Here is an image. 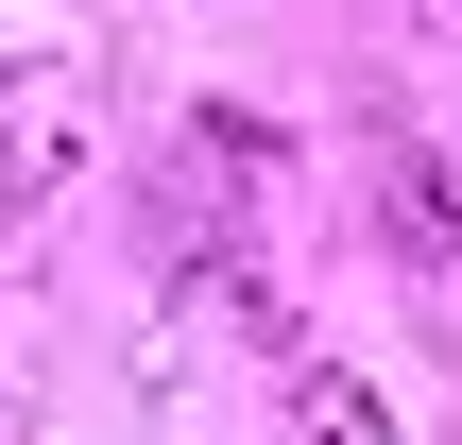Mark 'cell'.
Returning <instances> with one entry per match:
<instances>
[{"label":"cell","instance_id":"obj_1","mask_svg":"<svg viewBox=\"0 0 462 445\" xmlns=\"http://www.w3.org/2000/svg\"><path fill=\"white\" fill-rule=\"evenodd\" d=\"M257 189H274V120H257V103H206V120L171 137V189H154L171 257H189V274H240V223H257Z\"/></svg>","mask_w":462,"mask_h":445},{"label":"cell","instance_id":"obj_2","mask_svg":"<svg viewBox=\"0 0 462 445\" xmlns=\"http://www.w3.org/2000/svg\"><path fill=\"white\" fill-rule=\"evenodd\" d=\"M86 172V69H0V206Z\"/></svg>","mask_w":462,"mask_h":445},{"label":"cell","instance_id":"obj_3","mask_svg":"<svg viewBox=\"0 0 462 445\" xmlns=\"http://www.w3.org/2000/svg\"><path fill=\"white\" fill-rule=\"evenodd\" d=\"M377 206H394V240H411L429 274H462V172H446V154H394V172H377Z\"/></svg>","mask_w":462,"mask_h":445},{"label":"cell","instance_id":"obj_4","mask_svg":"<svg viewBox=\"0 0 462 445\" xmlns=\"http://www.w3.org/2000/svg\"><path fill=\"white\" fill-rule=\"evenodd\" d=\"M291 445H394V412H377V377L309 360V377H291Z\"/></svg>","mask_w":462,"mask_h":445},{"label":"cell","instance_id":"obj_5","mask_svg":"<svg viewBox=\"0 0 462 445\" xmlns=\"http://www.w3.org/2000/svg\"><path fill=\"white\" fill-rule=\"evenodd\" d=\"M0 445H17V394H0Z\"/></svg>","mask_w":462,"mask_h":445}]
</instances>
